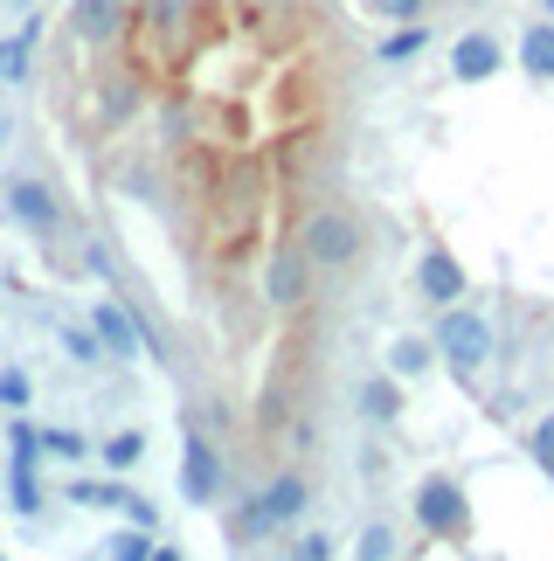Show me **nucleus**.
<instances>
[{
	"instance_id": "f257e3e1",
	"label": "nucleus",
	"mask_w": 554,
	"mask_h": 561,
	"mask_svg": "<svg viewBox=\"0 0 554 561\" xmlns=\"http://www.w3.org/2000/svg\"><path fill=\"white\" fill-rule=\"evenodd\" d=\"M291 243L305 250V264L319 277H339V271L360 264V250H368V222H360L347 202H312L305 215H298V236H291Z\"/></svg>"
},
{
	"instance_id": "f03ea898",
	"label": "nucleus",
	"mask_w": 554,
	"mask_h": 561,
	"mask_svg": "<svg viewBox=\"0 0 554 561\" xmlns=\"http://www.w3.org/2000/svg\"><path fill=\"white\" fill-rule=\"evenodd\" d=\"M430 347H437V360H443V368H451L464 388H478V375L493 368V354H499V333H493V319H485L478 306L451 298V306H437Z\"/></svg>"
},
{
	"instance_id": "7ed1b4c3",
	"label": "nucleus",
	"mask_w": 554,
	"mask_h": 561,
	"mask_svg": "<svg viewBox=\"0 0 554 561\" xmlns=\"http://www.w3.org/2000/svg\"><path fill=\"white\" fill-rule=\"evenodd\" d=\"M409 513H416V527L430 534V541H464V534H472V492L458 479H443V471H430V479L416 485Z\"/></svg>"
},
{
	"instance_id": "20e7f679",
	"label": "nucleus",
	"mask_w": 554,
	"mask_h": 561,
	"mask_svg": "<svg viewBox=\"0 0 554 561\" xmlns=\"http://www.w3.org/2000/svg\"><path fill=\"white\" fill-rule=\"evenodd\" d=\"M62 28H70L77 49H118L125 35H132V0H70V14H62Z\"/></svg>"
},
{
	"instance_id": "39448f33",
	"label": "nucleus",
	"mask_w": 554,
	"mask_h": 561,
	"mask_svg": "<svg viewBox=\"0 0 554 561\" xmlns=\"http://www.w3.org/2000/svg\"><path fill=\"white\" fill-rule=\"evenodd\" d=\"M312 264H305V250L285 243V250H270L264 256V271H257V291H264V306L270 312H305L312 306Z\"/></svg>"
},
{
	"instance_id": "423d86ee",
	"label": "nucleus",
	"mask_w": 554,
	"mask_h": 561,
	"mask_svg": "<svg viewBox=\"0 0 554 561\" xmlns=\"http://www.w3.org/2000/svg\"><path fill=\"white\" fill-rule=\"evenodd\" d=\"M222 485H229L222 450L208 444L195 423H187V444H181V500H187V506H216V500H222Z\"/></svg>"
},
{
	"instance_id": "0eeeda50",
	"label": "nucleus",
	"mask_w": 554,
	"mask_h": 561,
	"mask_svg": "<svg viewBox=\"0 0 554 561\" xmlns=\"http://www.w3.org/2000/svg\"><path fill=\"white\" fill-rule=\"evenodd\" d=\"M8 215H14L28 236H42V243H56L62 222H70V215H62V194H56L49 181H28V174L8 181Z\"/></svg>"
},
{
	"instance_id": "6e6552de",
	"label": "nucleus",
	"mask_w": 554,
	"mask_h": 561,
	"mask_svg": "<svg viewBox=\"0 0 554 561\" xmlns=\"http://www.w3.org/2000/svg\"><path fill=\"white\" fill-rule=\"evenodd\" d=\"M132 28L153 42V49H187V35H195V0H132Z\"/></svg>"
},
{
	"instance_id": "1a4fd4ad",
	"label": "nucleus",
	"mask_w": 554,
	"mask_h": 561,
	"mask_svg": "<svg viewBox=\"0 0 554 561\" xmlns=\"http://www.w3.org/2000/svg\"><path fill=\"white\" fill-rule=\"evenodd\" d=\"M91 333L104 340V354H112V360L146 354V340H139V306H125V298H91Z\"/></svg>"
},
{
	"instance_id": "9d476101",
	"label": "nucleus",
	"mask_w": 554,
	"mask_h": 561,
	"mask_svg": "<svg viewBox=\"0 0 554 561\" xmlns=\"http://www.w3.org/2000/svg\"><path fill=\"white\" fill-rule=\"evenodd\" d=\"M416 291H423V306H451V298L472 291V277H464V264L443 243H423V256H416Z\"/></svg>"
},
{
	"instance_id": "9b49d317",
	"label": "nucleus",
	"mask_w": 554,
	"mask_h": 561,
	"mask_svg": "<svg viewBox=\"0 0 554 561\" xmlns=\"http://www.w3.org/2000/svg\"><path fill=\"white\" fill-rule=\"evenodd\" d=\"M506 70V49H499V35L493 28H464L451 42V77L458 83H493Z\"/></svg>"
},
{
	"instance_id": "f8f14e48",
	"label": "nucleus",
	"mask_w": 554,
	"mask_h": 561,
	"mask_svg": "<svg viewBox=\"0 0 554 561\" xmlns=\"http://www.w3.org/2000/svg\"><path fill=\"white\" fill-rule=\"evenodd\" d=\"M42 28H49V21L42 14H21V28L0 42V83H28V70H35V49H42Z\"/></svg>"
},
{
	"instance_id": "ddd939ff",
	"label": "nucleus",
	"mask_w": 554,
	"mask_h": 561,
	"mask_svg": "<svg viewBox=\"0 0 554 561\" xmlns=\"http://www.w3.org/2000/svg\"><path fill=\"white\" fill-rule=\"evenodd\" d=\"M257 500H264L285 527H298V520H305V506H312V479H305V471H270V479L257 485Z\"/></svg>"
},
{
	"instance_id": "4468645a",
	"label": "nucleus",
	"mask_w": 554,
	"mask_h": 561,
	"mask_svg": "<svg viewBox=\"0 0 554 561\" xmlns=\"http://www.w3.org/2000/svg\"><path fill=\"white\" fill-rule=\"evenodd\" d=\"M430 368H437V347H430L423 333H395V340H389V375H395L402 388H409V381H423Z\"/></svg>"
},
{
	"instance_id": "2eb2a0df",
	"label": "nucleus",
	"mask_w": 554,
	"mask_h": 561,
	"mask_svg": "<svg viewBox=\"0 0 554 561\" xmlns=\"http://www.w3.org/2000/svg\"><path fill=\"white\" fill-rule=\"evenodd\" d=\"M520 70L527 83H554V21H527L520 28Z\"/></svg>"
},
{
	"instance_id": "dca6fc26",
	"label": "nucleus",
	"mask_w": 554,
	"mask_h": 561,
	"mask_svg": "<svg viewBox=\"0 0 554 561\" xmlns=\"http://www.w3.org/2000/svg\"><path fill=\"white\" fill-rule=\"evenodd\" d=\"M277 527H285V520H277V513L257 500V492H250V500H243L236 513H229V541H236V548H264Z\"/></svg>"
},
{
	"instance_id": "f3484780",
	"label": "nucleus",
	"mask_w": 554,
	"mask_h": 561,
	"mask_svg": "<svg viewBox=\"0 0 554 561\" xmlns=\"http://www.w3.org/2000/svg\"><path fill=\"white\" fill-rule=\"evenodd\" d=\"M360 416H368V423H381V430H389V423H402V381H395L389 368L360 381Z\"/></svg>"
},
{
	"instance_id": "a211bd4d",
	"label": "nucleus",
	"mask_w": 554,
	"mask_h": 561,
	"mask_svg": "<svg viewBox=\"0 0 554 561\" xmlns=\"http://www.w3.org/2000/svg\"><path fill=\"white\" fill-rule=\"evenodd\" d=\"M139 77H97V125H125L139 112Z\"/></svg>"
},
{
	"instance_id": "6ab92c4d",
	"label": "nucleus",
	"mask_w": 554,
	"mask_h": 561,
	"mask_svg": "<svg viewBox=\"0 0 554 561\" xmlns=\"http://www.w3.org/2000/svg\"><path fill=\"white\" fill-rule=\"evenodd\" d=\"M35 458H14L8 465V506L21 513V520H35V513H42V479H35Z\"/></svg>"
},
{
	"instance_id": "aec40b11",
	"label": "nucleus",
	"mask_w": 554,
	"mask_h": 561,
	"mask_svg": "<svg viewBox=\"0 0 554 561\" xmlns=\"http://www.w3.org/2000/svg\"><path fill=\"white\" fill-rule=\"evenodd\" d=\"M62 492H70V506H91V513H125V500H132L118 479H70Z\"/></svg>"
},
{
	"instance_id": "412c9836",
	"label": "nucleus",
	"mask_w": 554,
	"mask_h": 561,
	"mask_svg": "<svg viewBox=\"0 0 554 561\" xmlns=\"http://www.w3.org/2000/svg\"><path fill=\"white\" fill-rule=\"evenodd\" d=\"M104 554H112V561H153L160 534L153 527H118V534H104Z\"/></svg>"
},
{
	"instance_id": "4be33fe9",
	"label": "nucleus",
	"mask_w": 554,
	"mask_h": 561,
	"mask_svg": "<svg viewBox=\"0 0 554 561\" xmlns=\"http://www.w3.org/2000/svg\"><path fill=\"white\" fill-rule=\"evenodd\" d=\"M423 49H430V28L402 21V28H395L389 42H374V62H409V56H423Z\"/></svg>"
},
{
	"instance_id": "5701e85b",
	"label": "nucleus",
	"mask_w": 554,
	"mask_h": 561,
	"mask_svg": "<svg viewBox=\"0 0 554 561\" xmlns=\"http://www.w3.org/2000/svg\"><path fill=\"white\" fill-rule=\"evenodd\" d=\"M56 347L70 354L77 368H104V360H112V354H104V340H97L91 327H62V333H56Z\"/></svg>"
},
{
	"instance_id": "b1692460",
	"label": "nucleus",
	"mask_w": 554,
	"mask_h": 561,
	"mask_svg": "<svg viewBox=\"0 0 554 561\" xmlns=\"http://www.w3.org/2000/svg\"><path fill=\"white\" fill-rule=\"evenodd\" d=\"M146 458V437L139 430H118V437H104V471H132Z\"/></svg>"
},
{
	"instance_id": "393cba45",
	"label": "nucleus",
	"mask_w": 554,
	"mask_h": 561,
	"mask_svg": "<svg viewBox=\"0 0 554 561\" xmlns=\"http://www.w3.org/2000/svg\"><path fill=\"white\" fill-rule=\"evenodd\" d=\"M28 402H35L28 368H14V360H8V368H0V409H28Z\"/></svg>"
},
{
	"instance_id": "a878e982",
	"label": "nucleus",
	"mask_w": 554,
	"mask_h": 561,
	"mask_svg": "<svg viewBox=\"0 0 554 561\" xmlns=\"http://www.w3.org/2000/svg\"><path fill=\"white\" fill-rule=\"evenodd\" d=\"M368 14H381V21H423L430 14V0H360Z\"/></svg>"
},
{
	"instance_id": "bb28decb",
	"label": "nucleus",
	"mask_w": 554,
	"mask_h": 561,
	"mask_svg": "<svg viewBox=\"0 0 554 561\" xmlns=\"http://www.w3.org/2000/svg\"><path fill=\"white\" fill-rule=\"evenodd\" d=\"M35 437H42V450H49V458H70V465L83 458V450H91V444L77 437V430H35Z\"/></svg>"
},
{
	"instance_id": "cd10ccee",
	"label": "nucleus",
	"mask_w": 554,
	"mask_h": 561,
	"mask_svg": "<svg viewBox=\"0 0 554 561\" xmlns=\"http://www.w3.org/2000/svg\"><path fill=\"white\" fill-rule=\"evenodd\" d=\"M354 554H360V561H389V554H395V534H389V527H360Z\"/></svg>"
},
{
	"instance_id": "c85d7f7f",
	"label": "nucleus",
	"mask_w": 554,
	"mask_h": 561,
	"mask_svg": "<svg viewBox=\"0 0 554 561\" xmlns=\"http://www.w3.org/2000/svg\"><path fill=\"white\" fill-rule=\"evenodd\" d=\"M527 450H534V471H547V479H554V416H541V423H534Z\"/></svg>"
},
{
	"instance_id": "c756f323",
	"label": "nucleus",
	"mask_w": 554,
	"mask_h": 561,
	"mask_svg": "<svg viewBox=\"0 0 554 561\" xmlns=\"http://www.w3.org/2000/svg\"><path fill=\"white\" fill-rule=\"evenodd\" d=\"M285 554H291V561H326V554H333V541L312 527V534H291V548H285Z\"/></svg>"
},
{
	"instance_id": "7c9ffc66",
	"label": "nucleus",
	"mask_w": 554,
	"mask_h": 561,
	"mask_svg": "<svg viewBox=\"0 0 554 561\" xmlns=\"http://www.w3.org/2000/svg\"><path fill=\"white\" fill-rule=\"evenodd\" d=\"M153 174H139V167H125V194H132V202H153Z\"/></svg>"
},
{
	"instance_id": "2f4dec72",
	"label": "nucleus",
	"mask_w": 554,
	"mask_h": 561,
	"mask_svg": "<svg viewBox=\"0 0 554 561\" xmlns=\"http://www.w3.org/2000/svg\"><path fill=\"white\" fill-rule=\"evenodd\" d=\"M125 520H132V527H160V506L153 500H125Z\"/></svg>"
},
{
	"instance_id": "473e14b6",
	"label": "nucleus",
	"mask_w": 554,
	"mask_h": 561,
	"mask_svg": "<svg viewBox=\"0 0 554 561\" xmlns=\"http://www.w3.org/2000/svg\"><path fill=\"white\" fill-rule=\"evenodd\" d=\"M8 8H21V0H8Z\"/></svg>"
}]
</instances>
